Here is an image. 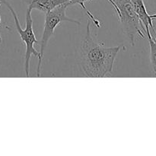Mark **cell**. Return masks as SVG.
<instances>
[{
	"instance_id": "obj_1",
	"label": "cell",
	"mask_w": 156,
	"mask_h": 156,
	"mask_svg": "<svg viewBox=\"0 0 156 156\" xmlns=\"http://www.w3.org/2000/svg\"><path fill=\"white\" fill-rule=\"evenodd\" d=\"M90 22L89 19L81 48V66L88 77L104 78L112 73L120 47H107L94 39L90 29Z\"/></svg>"
},
{
	"instance_id": "obj_2",
	"label": "cell",
	"mask_w": 156,
	"mask_h": 156,
	"mask_svg": "<svg viewBox=\"0 0 156 156\" xmlns=\"http://www.w3.org/2000/svg\"><path fill=\"white\" fill-rule=\"evenodd\" d=\"M113 5L119 17L122 28L129 43L135 44L138 37L145 38L146 30L142 24L131 0H108Z\"/></svg>"
},
{
	"instance_id": "obj_3",
	"label": "cell",
	"mask_w": 156,
	"mask_h": 156,
	"mask_svg": "<svg viewBox=\"0 0 156 156\" xmlns=\"http://www.w3.org/2000/svg\"><path fill=\"white\" fill-rule=\"evenodd\" d=\"M2 3L5 5L8 9H9L12 13V16L15 21V27L21 37V41L25 44V58H24V71H25L26 77L30 76V61L32 56H37L39 58L40 53L35 49L34 45L37 44L38 41L35 37L34 31L33 29V19H32L31 12L32 11L30 9H27L26 12V26L25 28L23 29L21 27L20 21L15 11L12 7L10 4L6 0H1Z\"/></svg>"
},
{
	"instance_id": "obj_4",
	"label": "cell",
	"mask_w": 156,
	"mask_h": 156,
	"mask_svg": "<svg viewBox=\"0 0 156 156\" xmlns=\"http://www.w3.org/2000/svg\"><path fill=\"white\" fill-rule=\"evenodd\" d=\"M68 7V2L63 3V4L57 6L54 9L50 11V12L46 14L44 31H43V35L41 41V50L39 52L40 56L38 58V64L37 68V77L41 76V66H42V61L44 52L47 48L49 41L54 34L55 29L56 28V27L59 25L61 23L65 22V21L75 23V24L80 25V22L79 21L69 18L66 15V10Z\"/></svg>"
},
{
	"instance_id": "obj_5",
	"label": "cell",
	"mask_w": 156,
	"mask_h": 156,
	"mask_svg": "<svg viewBox=\"0 0 156 156\" xmlns=\"http://www.w3.org/2000/svg\"><path fill=\"white\" fill-rule=\"evenodd\" d=\"M131 2L135 9V12L138 15V18H140L142 24L146 30V32L147 30H152L154 34H155L153 22L154 20H156V14L150 15L147 12L144 0H131Z\"/></svg>"
},
{
	"instance_id": "obj_6",
	"label": "cell",
	"mask_w": 156,
	"mask_h": 156,
	"mask_svg": "<svg viewBox=\"0 0 156 156\" xmlns=\"http://www.w3.org/2000/svg\"><path fill=\"white\" fill-rule=\"evenodd\" d=\"M28 7L30 10L36 9L47 14L56 8L57 6L68 2V0H27Z\"/></svg>"
},
{
	"instance_id": "obj_7",
	"label": "cell",
	"mask_w": 156,
	"mask_h": 156,
	"mask_svg": "<svg viewBox=\"0 0 156 156\" xmlns=\"http://www.w3.org/2000/svg\"><path fill=\"white\" fill-rule=\"evenodd\" d=\"M146 36L149 40L150 46V61L154 74L156 76V37H154L151 34L150 30H147L146 32Z\"/></svg>"
},
{
	"instance_id": "obj_8",
	"label": "cell",
	"mask_w": 156,
	"mask_h": 156,
	"mask_svg": "<svg viewBox=\"0 0 156 156\" xmlns=\"http://www.w3.org/2000/svg\"><path fill=\"white\" fill-rule=\"evenodd\" d=\"M68 1H69L68 2L69 6L73 5H81V7H82V9L85 11L87 15L89 17L90 20H91V21H93V23L94 24V25H95L97 27H98V28L100 27V26H101L100 21H99L98 19H96L95 17H94V15L91 14V12H89V11L87 9L86 6H85V4H86L87 2H91V1H94V0H68Z\"/></svg>"
},
{
	"instance_id": "obj_9",
	"label": "cell",
	"mask_w": 156,
	"mask_h": 156,
	"mask_svg": "<svg viewBox=\"0 0 156 156\" xmlns=\"http://www.w3.org/2000/svg\"><path fill=\"white\" fill-rule=\"evenodd\" d=\"M1 4H2V2H1V0H0V6H1ZM1 21H2V19H1V15H0V24H1ZM2 39L1 32H0V44L2 43Z\"/></svg>"
}]
</instances>
